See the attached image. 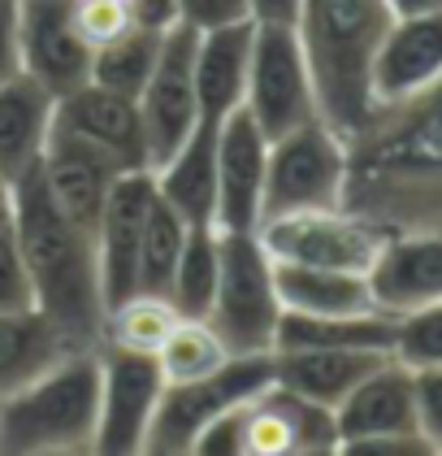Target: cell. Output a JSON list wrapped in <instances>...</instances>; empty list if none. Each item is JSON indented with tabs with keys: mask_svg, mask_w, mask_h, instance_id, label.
Here are the masks:
<instances>
[{
	"mask_svg": "<svg viewBox=\"0 0 442 456\" xmlns=\"http://www.w3.org/2000/svg\"><path fill=\"white\" fill-rule=\"evenodd\" d=\"M342 205L386 231L442 235V83L408 105L382 109L369 131L347 143Z\"/></svg>",
	"mask_w": 442,
	"mask_h": 456,
	"instance_id": "obj_1",
	"label": "cell"
},
{
	"mask_svg": "<svg viewBox=\"0 0 442 456\" xmlns=\"http://www.w3.org/2000/svg\"><path fill=\"white\" fill-rule=\"evenodd\" d=\"M18 248L27 256L35 282V309L52 317V326L74 348H100L104 344V296L96 240L69 217L48 183L39 175V161L13 178V217H9Z\"/></svg>",
	"mask_w": 442,
	"mask_h": 456,
	"instance_id": "obj_2",
	"label": "cell"
},
{
	"mask_svg": "<svg viewBox=\"0 0 442 456\" xmlns=\"http://www.w3.org/2000/svg\"><path fill=\"white\" fill-rule=\"evenodd\" d=\"M395 13L386 0H304L295 36L304 48L317 118L342 140H360L374 122V61Z\"/></svg>",
	"mask_w": 442,
	"mask_h": 456,
	"instance_id": "obj_3",
	"label": "cell"
},
{
	"mask_svg": "<svg viewBox=\"0 0 442 456\" xmlns=\"http://www.w3.org/2000/svg\"><path fill=\"white\" fill-rule=\"evenodd\" d=\"M96 421H100V348H74L22 391L0 400V452H92Z\"/></svg>",
	"mask_w": 442,
	"mask_h": 456,
	"instance_id": "obj_4",
	"label": "cell"
},
{
	"mask_svg": "<svg viewBox=\"0 0 442 456\" xmlns=\"http://www.w3.org/2000/svg\"><path fill=\"white\" fill-rule=\"evenodd\" d=\"M277 317L282 300L261 231H221V265L208 322L217 326V335L235 356H252V352H273Z\"/></svg>",
	"mask_w": 442,
	"mask_h": 456,
	"instance_id": "obj_5",
	"label": "cell"
},
{
	"mask_svg": "<svg viewBox=\"0 0 442 456\" xmlns=\"http://www.w3.org/2000/svg\"><path fill=\"white\" fill-rule=\"evenodd\" d=\"M273 383V352H252V356H230L221 370H213L205 379H187V383H165L161 404L148 426V456H182L196 448L200 430L213 418H221L226 409L247 404L252 395H261Z\"/></svg>",
	"mask_w": 442,
	"mask_h": 456,
	"instance_id": "obj_6",
	"label": "cell"
},
{
	"mask_svg": "<svg viewBox=\"0 0 442 456\" xmlns=\"http://www.w3.org/2000/svg\"><path fill=\"white\" fill-rule=\"evenodd\" d=\"M347 196V140L321 118L269 140L265 170V213L261 222L282 213L334 209Z\"/></svg>",
	"mask_w": 442,
	"mask_h": 456,
	"instance_id": "obj_7",
	"label": "cell"
},
{
	"mask_svg": "<svg viewBox=\"0 0 442 456\" xmlns=\"http://www.w3.org/2000/svg\"><path fill=\"white\" fill-rule=\"evenodd\" d=\"M386 235H390L386 226H377L374 217L347 205L282 213L261 222V244L269 248L273 261L325 265V270H351V274H369Z\"/></svg>",
	"mask_w": 442,
	"mask_h": 456,
	"instance_id": "obj_8",
	"label": "cell"
},
{
	"mask_svg": "<svg viewBox=\"0 0 442 456\" xmlns=\"http://www.w3.org/2000/svg\"><path fill=\"white\" fill-rule=\"evenodd\" d=\"M247 118L269 135H286L317 118V92L308 74L304 48L295 27H265L252 31V57H247V87H243Z\"/></svg>",
	"mask_w": 442,
	"mask_h": 456,
	"instance_id": "obj_9",
	"label": "cell"
},
{
	"mask_svg": "<svg viewBox=\"0 0 442 456\" xmlns=\"http://www.w3.org/2000/svg\"><path fill=\"white\" fill-rule=\"evenodd\" d=\"M196 36L191 27L173 22L165 27L161 57L148 74L143 92L135 96L143 118V140H148V170L170 161L178 143L200 126V96H196Z\"/></svg>",
	"mask_w": 442,
	"mask_h": 456,
	"instance_id": "obj_10",
	"label": "cell"
},
{
	"mask_svg": "<svg viewBox=\"0 0 442 456\" xmlns=\"http://www.w3.org/2000/svg\"><path fill=\"white\" fill-rule=\"evenodd\" d=\"M165 374L157 356L100 344V421L96 448L100 456H139L148 444V426L161 404Z\"/></svg>",
	"mask_w": 442,
	"mask_h": 456,
	"instance_id": "obj_11",
	"label": "cell"
},
{
	"mask_svg": "<svg viewBox=\"0 0 442 456\" xmlns=\"http://www.w3.org/2000/svg\"><path fill=\"white\" fill-rule=\"evenodd\" d=\"M157 200V178L152 170H122L104 213L92 231L96 240V265H100V296L104 314L139 291V244H143V222Z\"/></svg>",
	"mask_w": 442,
	"mask_h": 456,
	"instance_id": "obj_12",
	"label": "cell"
},
{
	"mask_svg": "<svg viewBox=\"0 0 442 456\" xmlns=\"http://www.w3.org/2000/svg\"><path fill=\"white\" fill-rule=\"evenodd\" d=\"M22 70L57 101L92 78V44L74 27V0H13Z\"/></svg>",
	"mask_w": 442,
	"mask_h": 456,
	"instance_id": "obj_13",
	"label": "cell"
},
{
	"mask_svg": "<svg viewBox=\"0 0 442 456\" xmlns=\"http://www.w3.org/2000/svg\"><path fill=\"white\" fill-rule=\"evenodd\" d=\"M339 452L334 409L269 383L243 409V456H325Z\"/></svg>",
	"mask_w": 442,
	"mask_h": 456,
	"instance_id": "obj_14",
	"label": "cell"
},
{
	"mask_svg": "<svg viewBox=\"0 0 442 456\" xmlns=\"http://www.w3.org/2000/svg\"><path fill=\"white\" fill-rule=\"evenodd\" d=\"M265 170H269V135L235 109L217 126V231H261L265 213Z\"/></svg>",
	"mask_w": 442,
	"mask_h": 456,
	"instance_id": "obj_15",
	"label": "cell"
},
{
	"mask_svg": "<svg viewBox=\"0 0 442 456\" xmlns=\"http://www.w3.org/2000/svg\"><path fill=\"white\" fill-rule=\"evenodd\" d=\"M39 175L48 183L52 200L83 226V231H96L104 213V200L113 191V183L122 175V166L96 148L92 140H83L78 131H69L66 122H52L48 143L39 152Z\"/></svg>",
	"mask_w": 442,
	"mask_h": 456,
	"instance_id": "obj_16",
	"label": "cell"
},
{
	"mask_svg": "<svg viewBox=\"0 0 442 456\" xmlns=\"http://www.w3.org/2000/svg\"><path fill=\"white\" fill-rule=\"evenodd\" d=\"M434 83H442V9L395 18L374 61V109L408 105Z\"/></svg>",
	"mask_w": 442,
	"mask_h": 456,
	"instance_id": "obj_17",
	"label": "cell"
},
{
	"mask_svg": "<svg viewBox=\"0 0 442 456\" xmlns=\"http://www.w3.org/2000/svg\"><path fill=\"white\" fill-rule=\"evenodd\" d=\"M369 291L386 317L412 314L442 300V235L430 231H390L369 265Z\"/></svg>",
	"mask_w": 442,
	"mask_h": 456,
	"instance_id": "obj_18",
	"label": "cell"
},
{
	"mask_svg": "<svg viewBox=\"0 0 442 456\" xmlns=\"http://www.w3.org/2000/svg\"><path fill=\"white\" fill-rule=\"evenodd\" d=\"M334 426H339V448L360 444V439H382V435H416L412 370L399 365L395 356H386L374 374H365L339 400Z\"/></svg>",
	"mask_w": 442,
	"mask_h": 456,
	"instance_id": "obj_19",
	"label": "cell"
},
{
	"mask_svg": "<svg viewBox=\"0 0 442 456\" xmlns=\"http://www.w3.org/2000/svg\"><path fill=\"white\" fill-rule=\"evenodd\" d=\"M57 122L78 131L83 140L104 148L122 170H148V140H143V118L135 96L108 92L100 83H83L69 96L57 101Z\"/></svg>",
	"mask_w": 442,
	"mask_h": 456,
	"instance_id": "obj_20",
	"label": "cell"
},
{
	"mask_svg": "<svg viewBox=\"0 0 442 456\" xmlns=\"http://www.w3.org/2000/svg\"><path fill=\"white\" fill-rule=\"evenodd\" d=\"M252 31L256 22H230L217 31L196 36V96H200V122L221 126L235 109H243L247 87V57H252Z\"/></svg>",
	"mask_w": 442,
	"mask_h": 456,
	"instance_id": "obj_21",
	"label": "cell"
},
{
	"mask_svg": "<svg viewBox=\"0 0 442 456\" xmlns=\"http://www.w3.org/2000/svg\"><path fill=\"white\" fill-rule=\"evenodd\" d=\"M390 352L377 348H291L273 352V383L304 395L312 404L339 409V400L360 383L365 374H374Z\"/></svg>",
	"mask_w": 442,
	"mask_h": 456,
	"instance_id": "obj_22",
	"label": "cell"
},
{
	"mask_svg": "<svg viewBox=\"0 0 442 456\" xmlns=\"http://www.w3.org/2000/svg\"><path fill=\"white\" fill-rule=\"evenodd\" d=\"M52 122H57V96L44 83H35L27 70L0 83V170L9 178L31 170L48 143Z\"/></svg>",
	"mask_w": 442,
	"mask_h": 456,
	"instance_id": "obj_23",
	"label": "cell"
},
{
	"mask_svg": "<svg viewBox=\"0 0 442 456\" xmlns=\"http://www.w3.org/2000/svg\"><path fill=\"white\" fill-rule=\"evenodd\" d=\"M152 178H157V196L170 200L191 226H213V209H217V126L200 122L178 143L170 161H161L152 170Z\"/></svg>",
	"mask_w": 442,
	"mask_h": 456,
	"instance_id": "obj_24",
	"label": "cell"
},
{
	"mask_svg": "<svg viewBox=\"0 0 442 456\" xmlns=\"http://www.w3.org/2000/svg\"><path fill=\"white\" fill-rule=\"evenodd\" d=\"M273 282L282 309L295 314H382L369 291V274L351 270H325V265H295V261H273Z\"/></svg>",
	"mask_w": 442,
	"mask_h": 456,
	"instance_id": "obj_25",
	"label": "cell"
},
{
	"mask_svg": "<svg viewBox=\"0 0 442 456\" xmlns=\"http://www.w3.org/2000/svg\"><path fill=\"white\" fill-rule=\"evenodd\" d=\"M66 352H74V344L52 326L48 314H39V309L0 314V400L22 391L48 365H57Z\"/></svg>",
	"mask_w": 442,
	"mask_h": 456,
	"instance_id": "obj_26",
	"label": "cell"
},
{
	"mask_svg": "<svg viewBox=\"0 0 442 456\" xmlns=\"http://www.w3.org/2000/svg\"><path fill=\"white\" fill-rule=\"evenodd\" d=\"M395 344V317L386 314H295L282 309L277 317V335H273V352L291 348H377L390 352Z\"/></svg>",
	"mask_w": 442,
	"mask_h": 456,
	"instance_id": "obj_27",
	"label": "cell"
},
{
	"mask_svg": "<svg viewBox=\"0 0 442 456\" xmlns=\"http://www.w3.org/2000/svg\"><path fill=\"white\" fill-rule=\"evenodd\" d=\"M161 39H165V27L135 22L126 36L100 44L92 53V83H100L108 92H122V96H139L152 66H157V57H161Z\"/></svg>",
	"mask_w": 442,
	"mask_h": 456,
	"instance_id": "obj_28",
	"label": "cell"
},
{
	"mask_svg": "<svg viewBox=\"0 0 442 456\" xmlns=\"http://www.w3.org/2000/svg\"><path fill=\"white\" fill-rule=\"evenodd\" d=\"M217 265H221V231L191 226L170 279V305L182 317H208L213 291H217Z\"/></svg>",
	"mask_w": 442,
	"mask_h": 456,
	"instance_id": "obj_29",
	"label": "cell"
},
{
	"mask_svg": "<svg viewBox=\"0 0 442 456\" xmlns=\"http://www.w3.org/2000/svg\"><path fill=\"white\" fill-rule=\"evenodd\" d=\"M178 317L182 314L170 305V296H161V291H135V296H126L122 305H113L104 314V344L157 356L161 344L170 339Z\"/></svg>",
	"mask_w": 442,
	"mask_h": 456,
	"instance_id": "obj_30",
	"label": "cell"
},
{
	"mask_svg": "<svg viewBox=\"0 0 442 456\" xmlns=\"http://www.w3.org/2000/svg\"><path fill=\"white\" fill-rule=\"evenodd\" d=\"M235 352L226 348V339L217 335V326L208 317H178L170 339L157 352V365L165 374V383H187V379H205L213 370H221Z\"/></svg>",
	"mask_w": 442,
	"mask_h": 456,
	"instance_id": "obj_31",
	"label": "cell"
},
{
	"mask_svg": "<svg viewBox=\"0 0 442 456\" xmlns=\"http://www.w3.org/2000/svg\"><path fill=\"white\" fill-rule=\"evenodd\" d=\"M187 231H191V222L170 200L157 196L148 209V222H143V244H139V291L170 296V279L182 256V244H187Z\"/></svg>",
	"mask_w": 442,
	"mask_h": 456,
	"instance_id": "obj_32",
	"label": "cell"
},
{
	"mask_svg": "<svg viewBox=\"0 0 442 456\" xmlns=\"http://www.w3.org/2000/svg\"><path fill=\"white\" fill-rule=\"evenodd\" d=\"M390 356L408 370H442V300L395 317Z\"/></svg>",
	"mask_w": 442,
	"mask_h": 456,
	"instance_id": "obj_33",
	"label": "cell"
},
{
	"mask_svg": "<svg viewBox=\"0 0 442 456\" xmlns=\"http://www.w3.org/2000/svg\"><path fill=\"white\" fill-rule=\"evenodd\" d=\"M74 27L96 53L100 44L126 36L135 27V9L131 0H74Z\"/></svg>",
	"mask_w": 442,
	"mask_h": 456,
	"instance_id": "obj_34",
	"label": "cell"
},
{
	"mask_svg": "<svg viewBox=\"0 0 442 456\" xmlns=\"http://www.w3.org/2000/svg\"><path fill=\"white\" fill-rule=\"evenodd\" d=\"M18 309H35V282L13 226H4L0 231V314H18Z\"/></svg>",
	"mask_w": 442,
	"mask_h": 456,
	"instance_id": "obj_35",
	"label": "cell"
},
{
	"mask_svg": "<svg viewBox=\"0 0 442 456\" xmlns=\"http://www.w3.org/2000/svg\"><path fill=\"white\" fill-rule=\"evenodd\" d=\"M416 387V435L430 444V452H442V370H412Z\"/></svg>",
	"mask_w": 442,
	"mask_h": 456,
	"instance_id": "obj_36",
	"label": "cell"
},
{
	"mask_svg": "<svg viewBox=\"0 0 442 456\" xmlns=\"http://www.w3.org/2000/svg\"><path fill=\"white\" fill-rule=\"evenodd\" d=\"M247 18H252L247 0H173V22L191 31H217V27L247 22Z\"/></svg>",
	"mask_w": 442,
	"mask_h": 456,
	"instance_id": "obj_37",
	"label": "cell"
},
{
	"mask_svg": "<svg viewBox=\"0 0 442 456\" xmlns=\"http://www.w3.org/2000/svg\"><path fill=\"white\" fill-rule=\"evenodd\" d=\"M243 409L247 404H235L221 418L208 421L200 430V439H196V448H191V456H243Z\"/></svg>",
	"mask_w": 442,
	"mask_h": 456,
	"instance_id": "obj_38",
	"label": "cell"
},
{
	"mask_svg": "<svg viewBox=\"0 0 442 456\" xmlns=\"http://www.w3.org/2000/svg\"><path fill=\"white\" fill-rule=\"evenodd\" d=\"M22 70V53H18V9L13 0H0V83H9Z\"/></svg>",
	"mask_w": 442,
	"mask_h": 456,
	"instance_id": "obj_39",
	"label": "cell"
},
{
	"mask_svg": "<svg viewBox=\"0 0 442 456\" xmlns=\"http://www.w3.org/2000/svg\"><path fill=\"white\" fill-rule=\"evenodd\" d=\"M247 9H252V22H265V27H295L304 0H247Z\"/></svg>",
	"mask_w": 442,
	"mask_h": 456,
	"instance_id": "obj_40",
	"label": "cell"
},
{
	"mask_svg": "<svg viewBox=\"0 0 442 456\" xmlns=\"http://www.w3.org/2000/svg\"><path fill=\"white\" fill-rule=\"evenodd\" d=\"M131 9L143 27H173V0H131Z\"/></svg>",
	"mask_w": 442,
	"mask_h": 456,
	"instance_id": "obj_41",
	"label": "cell"
},
{
	"mask_svg": "<svg viewBox=\"0 0 442 456\" xmlns=\"http://www.w3.org/2000/svg\"><path fill=\"white\" fill-rule=\"evenodd\" d=\"M395 18H412V13H438L442 0H386Z\"/></svg>",
	"mask_w": 442,
	"mask_h": 456,
	"instance_id": "obj_42",
	"label": "cell"
},
{
	"mask_svg": "<svg viewBox=\"0 0 442 456\" xmlns=\"http://www.w3.org/2000/svg\"><path fill=\"white\" fill-rule=\"evenodd\" d=\"M9 217H13V178L0 170V231L9 226Z\"/></svg>",
	"mask_w": 442,
	"mask_h": 456,
	"instance_id": "obj_43",
	"label": "cell"
}]
</instances>
